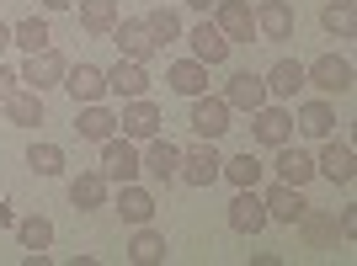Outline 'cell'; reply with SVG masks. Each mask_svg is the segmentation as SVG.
Listing matches in <instances>:
<instances>
[{"instance_id": "2e32d148", "label": "cell", "mask_w": 357, "mask_h": 266, "mask_svg": "<svg viewBox=\"0 0 357 266\" xmlns=\"http://www.w3.org/2000/svg\"><path fill=\"white\" fill-rule=\"evenodd\" d=\"M107 96H118V102H134V96H149V70L134 59H118L107 70Z\"/></svg>"}, {"instance_id": "9a60e30c", "label": "cell", "mask_w": 357, "mask_h": 266, "mask_svg": "<svg viewBox=\"0 0 357 266\" xmlns=\"http://www.w3.org/2000/svg\"><path fill=\"white\" fill-rule=\"evenodd\" d=\"M256 38H267V43L294 38V6L288 0H256Z\"/></svg>"}, {"instance_id": "ac0fdd59", "label": "cell", "mask_w": 357, "mask_h": 266, "mask_svg": "<svg viewBox=\"0 0 357 266\" xmlns=\"http://www.w3.org/2000/svg\"><path fill=\"white\" fill-rule=\"evenodd\" d=\"M272 171H278V181H288V187H310V181H314V155H304V149L288 139V144H278Z\"/></svg>"}, {"instance_id": "cb8c5ba5", "label": "cell", "mask_w": 357, "mask_h": 266, "mask_svg": "<svg viewBox=\"0 0 357 266\" xmlns=\"http://www.w3.org/2000/svg\"><path fill=\"white\" fill-rule=\"evenodd\" d=\"M107 187H112V181H107L102 171H80V176L70 181V203H75V213H91V208H107Z\"/></svg>"}, {"instance_id": "f1b7e54d", "label": "cell", "mask_w": 357, "mask_h": 266, "mask_svg": "<svg viewBox=\"0 0 357 266\" xmlns=\"http://www.w3.org/2000/svg\"><path fill=\"white\" fill-rule=\"evenodd\" d=\"M11 43L22 48V54H43V48H54V32H48L43 16H22L11 27Z\"/></svg>"}, {"instance_id": "3957f363", "label": "cell", "mask_w": 357, "mask_h": 266, "mask_svg": "<svg viewBox=\"0 0 357 266\" xmlns=\"http://www.w3.org/2000/svg\"><path fill=\"white\" fill-rule=\"evenodd\" d=\"M304 86L326 91V96H347L352 91V59L347 54H320L314 64H304Z\"/></svg>"}, {"instance_id": "52a82bcc", "label": "cell", "mask_w": 357, "mask_h": 266, "mask_svg": "<svg viewBox=\"0 0 357 266\" xmlns=\"http://www.w3.org/2000/svg\"><path fill=\"white\" fill-rule=\"evenodd\" d=\"M64 70H70V64H64L59 48H43V54H27L22 75H16V86H27V91H38V96H43V91H54V86L64 80Z\"/></svg>"}, {"instance_id": "ffe728a7", "label": "cell", "mask_w": 357, "mask_h": 266, "mask_svg": "<svg viewBox=\"0 0 357 266\" xmlns=\"http://www.w3.org/2000/svg\"><path fill=\"white\" fill-rule=\"evenodd\" d=\"M165 86L192 102V96H203V91H208V64H203V59H176L171 70H165Z\"/></svg>"}, {"instance_id": "60d3db41", "label": "cell", "mask_w": 357, "mask_h": 266, "mask_svg": "<svg viewBox=\"0 0 357 266\" xmlns=\"http://www.w3.org/2000/svg\"><path fill=\"white\" fill-rule=\"evenodd\" d=\"M187 6H192V11H203V16L213 11V0H187Z\"/></svg>"}, {"instance_id": "4316f807", "label": "cell", "mask_w": 357, "mask_h": 266, "mask_svg": "<svg viewBox=\"0 0 357 266\" xmlns=\"http://www.w3.org/2000/svg\"><path fill=\"white\" fill-rule=\"evenodd\" d=\"M261 176H267V165L256 160L251 149H245V155H229V160L219 165V181H229V187H261Z\"/></svg>"}, {"instance_id": "d6a6232c", "label": "cell", "mask_w": 357, "mask_h": 266, "mask_svg": "<svg viewBox=\"0 0 357 266\" xmlns=\"http://www.w3.org/2000/svg\"><path fill=\"white\" fill-rule=\"evenodd\" d=\"M144 27H149V38L165 48V43H176V38H181V16L171 11V6H155V11L144 16Z\"/></svg>"}, {"instance_id": "1f68e13d", "label": "cell", "mask_w": 357, "mask_h": 266, "mask_svg": "<svg viewBox=\"0 0 357 266\" xmlns=\"http://www.w3.org/2000/svg\"><path fill=\"white\" fill-rule=\"evenodd\" d=\"M16 240H22V251H48L54 245V224L43 213H27V219H16Z\"/></svg>"}, {"instance_id": "d590c367", "label": "cell", "mask_w": 357, "mask_h": 266, "mask_svg": "<svg viewBox=\"0 0 357 266\" xmlns=\"http://www.w3.org/2000/svg\"><path fill=\"white\" fill-rule=\"evenodd\" d=\"M336 235H342V240H352V235H357V208H342V219H336Z\"/></svg>"}, {"instance_id": "277c9868", "label": "cell", "mask_w": 357, "mask_h": 266, "mask_svg": "<svg viewBox=\"0 0 357 266\" xmlns=\"http://www.w3.org/2000/svg\"><path fill=\"white\" fill-rule=\"evenodd\" d=\"M251 139L261 149H278V144H288L294 139V112H288L283 102H261L251 112Z\"/></svg>"}, {"instance_id": "74e56055", "label": "cell", "mask_w": 357, "mask_h": 266, "mask_svg": "<svg viewBox=\"0 0 357 266\" xmlns=\"http://www.w3.org/2000/svg\"><path fill=\"white\" fill-rule=\"evenodd\" d=\"M0 229H16V213H11V203L0 197Z\"/></svg>"}, {"instance_id": "d6986e66", "label": "cell", "mask_w": 357, "mask_h": 266, "mask_svg": "<svg viewBox=\"0 0 357 266\" xmlns=\"http://www.w3.org/2000/svg\"><path fill=\"white\" fill-rule=\"evenodd\" d=\"M224 102L240 107V112H256V107L272 102V96H267V80H261V75L240 70V75H229V86H224Z\"/></svg>"}, {"instance_id": "8992f818", "label": "cell", "mask_w": 357, "mask_h": 266, "mask_svg": "<svg viewBox=\"0 0 357 266\" xmlns=\"http://www.w3.org/2000/svg\"><path fill=\"white\" fill-rule=\"evenodd\" d=\"M229 112H235V107L224 102V96H208V91H203V96H192V133L197 139H208V144H219L224 133H229Z\"/></svg>"}, {"instance_id": "e0dca14e", "label": "cell", "mask_w": 357, "mask_h": 266, "mask_svg": "<svg viewBox=\"0 0 357 266\" xmlns=\"http://www.w3.org/2000/svg\"><path fill=\"white\" fill-rule=\"evenodd\" d=\"M187 43H192V59H203L208 70H219V64L229 59V38H224V32L213 27L208 16H203V22H197L192 32H187Z\"/></svg>"}, {"instance_id": "f35d334b", "label": "cell", "mask_w": 357, "mask_h": 266, "mask_svg": "<svg viewBox=\"0 0 357 266\" xmlns=\"http://www.w3.org/2000/svg\"><path fill=\"white\" fill-rule=\"evenodd\" d=\"M43 11H70V0H38Z\"/></svg>"}, {"instance_id": "5bb4252c", "label": "cell", "mask_w": 357, "mask_h": 266, "mask_svg": "<svg viewBox=\"0 0 357 266\" xmlns=\"http://www.w3.org/2000/svg\"><path fill=\"white\" fill-rule=\"evenodd\" d=\"M59 86L75 96V107H86V102H107V70H96V64H70Z\"/></svg>"}, {"instance_id": "ab89813d", "label": "cell", "mask_w": 357, "mask_h": 266, "mask_svg": "<svg viewBox=\"0 0 357 266\" xmlns=\"http://www.w3.org/2000/svg\"><path fill=\"white\" fill-rule=\"evenodd\" d=\"M6 48H11V27H6V22H0V54H6Z\"/></svg>"}, {"instance_id": "4dcf8cb0", "label": "cell", "mask_w": 357, "mask_h": 266, "mask_svg": "<svg viewBox=\"0 0 357 266\" xmlns=\"http://www.w3.org/2000/svg\"><path fill=\"white\" fill-rule=\"evenodd\" d=\"M320 27L331 38H352L357 32V0H331L326 11H320Z\"/></svg>"}, {"instance_id": "e575fe53", "label": "cell", "mask_w": 357, "mask_h": 266, "mask_svg": "<svg viewBox=\"0 0 357 266\" xmlns=\"http://www.w3.org/2000/svg\"><path fill=\"white\" fill-rule=\"evenodd\" d=\"M304 240H310V245H326L331 235H336V219H331V213H314V208H304Z\"/></svg>"}, {"instance_id": "9c48e42d", "label": "cell", "mask_w": 357, "mask_h": 266, "mask_svg": "<svg viewBox=\"0 0 357 266\" xmlns=\"http://www.w3.org/2000/svg\"><path fill=\"white\" fill-rule=\"evenodd\" d=\"M102 176L107 181H139V144L134 139H123V133H112V139H102Z\"/></svg>"}, {"instance_id": "6da1fadb", "label": "cell", "mask_w": 357, "mask_h": 266, "mask_svg": "<svg viewBox=\"0 0 357 266\" xmlns=\"http://www.w3.org/2000/svg\"><path fill=\"white\" fill-rule=\"evenodd\" d=\"M181 171V149L165 139V133H155V139H144V149H139V176H149L155 187H171Z\"/></svg>"}, {"instance_id": "ba28073f", "label": "cell", "mask_w": 357, "mask_h": 266, "mask_svg": "<svg viewBox=\"0 0 357 266\" xmlns=\"http://www.w3.org/2000/svg\"><path fill=\"white\" fill-rule=\"evenodd\" d=\"M219 165H224V155L208 144V139H197L192 149H181L176 181H187V187H213V181H219Z\"/></svg>"}, {"instance_id": "83f0119b", "label": "cell", "mask_w": 357, "mask_h": 266, "mask_svg": "<svg viewBox=\"0 0 357 266\" xmlns=\"http://www.w3.org/2000/svg\"><path fill=\"white\" fill-rule=\"evenodd\" d=\"M128 261L134 266H160L165 261V235L149 229V224H139V235L128 240Z\"/></svg>"}, {"instance_id": "484cf974", "label": "cell", "mask_w": 357, "mask_h": 266, "mask_svg": "<svg viewBox=\"0 0 357 266\" xmlns=\"http://www.w3.org/2000/svg\"><path fill=\"white\" fill-rule=\"evenodd\" d=\"M0 107H6V118H11L16 128H38V123H43V96H38V91H27V86H16Z\"/></svg>"}, {"instance_id": "d4e9b609", "label": "cell", "mask_w": 357, "mask_h": 266, "mask_svg": "<svg viewBox=\"0 0 357 266\" xmlns=\"http://www.w3.org/2000/svg\"><path fill=\"white\" fill-rule=\"evenodd\" d=\"M294 128L304 133V139H331V133H336V107L331 102H304L298 118H294Z\"/></svg>"}, {"instance_id": "8fae6325", "label": "cell", "mask_w": 357, "mask_h": 266, "mask_svg": "<svg viewBox=\"0 0 357 266\" xmlns=\"http://www.w3.org/2000/svg\"><path fill=\"white\" fill-rule=\"evenodd\" d=\"M314 176H326V181H336V187H352V176H357V165H352V144L347 139H320V155H314Z\"/></svg>"}, {"instance_id": "4fadbf2b", "label": "cell", "mask_w": 357, "mask_h": 266, "mask_svg": "<svg viewBox=\"0 0 357 266\" xmlns=\"http://www.w3.org/2000/svg\"><path fill=\"white\" fill-rule=\"evenodd\" d=\"M261 203H267V224H298L304 219V187H288V181H272L267 192H261Z\"/></svg>"}, {"instance_id": "f546056e", "label": "cell", "mask_w": 357, "mask_h": 266, "mask_svg": "<svg viewBox=\"0 0 357 266\" xmlns=\"http://www.w3.org/2000/svg\"><path fill=\"white\" fill-rule=\"evenodd\" d=\"M80 27L91 38H107V32L118 27V0H80Z\"/></svg>"}, {"instance_id": "603a6c76", "label": "cell", "mask_w": 357, "mask_h": 266, "mask_svg": "<svg viewBox=\"0 0 357 266\" xmlns=\"http://www.w3.org/2000/svg\"><path fill=\"white\" fill-rule=\"evenodd\" d=\"M75 133H80V139H91V144H102V139H112V133H118V112H112V107H102V102H86V107H80V118H75Z\"/></svg>"}, {"instance_id": "7c38bea8", "label": "cell", "mask_w": 357, "mask_h": 266, "mask_svg": "<svg viewBox=\"0 0 357 266\" xmlns=\"http://www.w3.org/2000/svg\"><path fill=\"white\" fill-rule=\"evenodd\" d=\"M229 229L235 235H261L267 229V203H261L256 187H235V197H229Z\"/></svg>"}, {"instance_id": "836d02e7", "label": "cell", "mask_w": 357, "mask_h": 266, "mask_svg": "<svg viewBox=\"0 0 357 266\" xmlns=\"http://www.w3.org/2000/svg\"><path fill=\"white\" fill-rule=\"evenodd\" d=\"M27 165L38 176H64V149L59 144H32L27 149Z\"/></svg>"}, {"instance_id": "44dd1931", "label": "cell", "mask_w": 357, "mask_h": 266, "mask_svg": "<svg viewBox=\"0 0 357 266\" xmlns=\"http://www.w3.org/2000/svg\"><path fill=\"white\" fill-rule=\"evenodd\" d=\"M261 80H267V96H272V102H294L298 91H304V64H298V59H278Z\"/></svg>"}, {"instance_id": "7a4b0ae2", "label": "cell", "mask_w": 357, "mask_h": 266, "mask_svg": "<svg viewBox=\"0 0 357 266\" xmlns=\"http://www.w3.org/2000/svg\"><path fill=\"white\" fill-rule=\"evenodd\" d=\"M112 43H118V59H134V64H149L155 54H160V43L149 38L144 16H118V27L107 32Z\"/></svg>"}, {"instance_id": "8d00e7d4", "label": "cell", "mask_w": 357, "mask_h": 266, "mask_svg": "<svg viewBox=\"0 0 357 266\" xmlns=\"http://www.w3.org/2000/svg\"><path fill=\"white\" fill-rule=\"evenodd\" d=\"M11 91H16V70H6V64H0V102H6Z\"/></svg>"}, {"instance_id": "30bf717a", "label": "cell", "mask_w": 357, "mask_h": 266, "mask_svg": "<svg viewBox=\"0 0 357 266\" xmlns=\"http://www.w3.org/2000/svg\"><path fill=\"white\" fill-rule=\"evenodd\" d=\"M160 107L149 102V96H134V102H123V112H118V133L123 139H134V144H144V139H155L160 133Z\"/></svg>"}, {"instance_id": "7402d4cb", "label": "cell", "mask_w": 357, "mask_h": 266, "mask_svg": "<svg viewBox=\"0 0 357 266\" xmlns=\"http://www.w3.org/2000/svg\"><path fill=\"white\" fill-rule=\"evenodd\" d=\"M112 208H118V213H123V224H134V229L155 219V197H149L144 187H139V181H123V187H118V197H112Z\"/></svg>"}, {"instance_id": "5b68a950", "label": "cell", "mask_w": 357, "mask_h": 266, "mask_svg": "<svg viewBox=\"0 0 357 266\" xmlns=\"http://www.w3.org/2000/svg\"><path fill=\"white\" fill-rule=\"evenodd\" d=\"M213 27L229 38V48H235V43H256V11H251V0H213Z\"/></svg>"}]
</instances>
